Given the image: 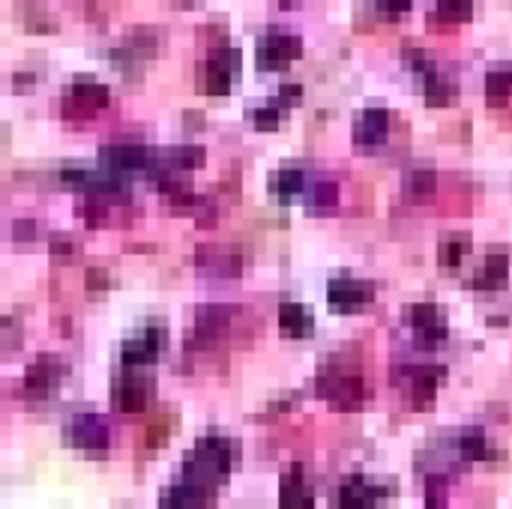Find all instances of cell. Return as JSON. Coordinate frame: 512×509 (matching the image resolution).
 Listing matches in <instances>:
<instances>
[{"mask_svg":"<svg viewBox=\"0 0 512 509\" xmlns=\"http://www.w3.org/2000/svg\"><path fill=\"white\" fill-rule=\"evenodd\" d=\"M303 189H306V174L300 168H282L270 177V192L279 195L282 201H291Z\"/></svg>","mask_w":512,"mask_h":509,"instance_id":"cell-29","label":"cell"},{"mask_svg":"<svg viewBox=\"0 0 512 509\" xmlns=\"http://www.w3.org/2000/svg\"><path fill=\"white\" fill-rule=\"evenodd\" d=\"M435 186H438V174H435L432 168H417V171H411V174H408V192H411L414 198H426V195H432V192H435Z\"/></svg>","mask_w":512,"mask_h":509,"instance_id":"cell-35","label":"cell"},{"mask_svg":"<svg viewBox=\"0 0 512 509\" xmlns=\"http://www.w3.org/2000/svg\"><path fill=\"white\" fill-rule=\"evenodd\" d=\"M234 309L231 306H219V303H210V306H201L195 312V324H192V333L186 339V351H207L213 348L216 342L225 339V333L231 330V321H234Z\"/></svg>","mask_w":512,"mask_h":509,"instance_id":"cell-8","label":"cell"},{"mask_svg":"<svg viewBox=\"0 0 512 509\" xmlns=\"http://www.w3.org/2000/svg\"><path fill=\"white\" fill-rule=\"evenodd\" d=\"M165 342H168V330L162 327V321H147L135 336H129L120 345L123 369H144V366H150L162 354Z\"/></svg>","mask_w":512,"mask_h":509,"instance_id":"cell-9","label":"cell"},{"mask_svg":"<svg viewBox=\"0 0 512 509\" xmlns=\"http://www.w3.org/2000/svg\"><path fill=\"white\" fill-rule=\"evenodd\" d=\"M512 99V63H504L486 75V102L492 108H504Z\"/></svg>","mask_w":512,"mask_h":509,"instance_id":"cell-25","label":"cell"},{"mask_svg":"<svg viewBox=\"0 0 512 509\" xmlns=\"http://www.w3.org/2000/svg\"><path fill=\"white\" fill-rule=\"evenodd\" d=\"M468 252H471V237H468V234L447 237V240L438 246V264L447 267V270H456V267H462V261L468 258Z\"/></svg>","mask_w":512,"mask_h":509,"instance_id":"cell-30","label":"cell"},{"mask_svg":"<svg viewBox=\"0 0 512 509\" xmlns=\"http://www.w3.org/2000/svg\"><path fill=\"white\" fill-rule=\"evenodd\" d=\"M213 504H216V489H207L186 477L165 486L159 495V509H207Z\"/></svg>","mask_w":512,"mask_h":509,"instance_id":"cell-19","label":"cell"},{"mask_svg":"<svg viewBox=\"0 0 512 509\" xmlns=\"http://www.w3.org/2000/svg\"><path fill=\"white\" fill-rule=\"evenodd\" d=\"M12 84H15V93H30L33 84H36V75L33 72H15L12 75Z\"/></svg>","mask_w":512,"mask_h":509,"instance_id":"cell-41","label":"cell"},{"mask_svg":"<svg viewBox=\"0 0 512 509\" xmlns=\"http://www.w3.org/2000/svg\"><path fill=\"white\" fill-rule=\"evenodd\" d=\"M300 99H303V87H300V84H282V90H279V96H276V102H279L285 111L294 108Z\"/></svg>","mask_w":512,"mask_h":509,"instance_id":"cell-39","label":"cell"},{"mask_svg":"<svg viewBox=\"0 0 512 509\" xmlns=\"http://www.w3.org/2000/svg\"><path fill=\"white\" fill-rule=\"evenodd\" d=\"M318 393L339 411H357L366 399V381L357 369H345V366H324L318 381H315Z\"/></svg>","mask_w":512,"mask_h":509,"instance_id":"cell-2","label":"cell"},{"mask_svg":"<svg viewBox=\"0 0 512 509\" xmlns=\"http://www.w3.org/2000/svg\"><path fill=\"white\" fill-rule=\"evenodd\" d=\"M405 324L426 345H438V342H444L450 336V324H447L444 312L435 303H414V306H408L405 309Z\"/></svg>","mask_w":512,"mask_h":509,"instance_id":"cell-18","label":"cell"},{"mask_svg":"<svg viewBox=\"0 0 512 509\" xmlns=\"http://www.w3.org/2000/svg\"><path fill=\"white\" fill-rule=\"evenodd\" d=\"M459 456L465 462H486V459H495L498 453L492 450V444H489L483 429H465L459 435Z\"/></svg>","mask_w":512,"mask_h":509,"instance_id":"cell-26","label":"cell"},{"mask_svg":"<svg viewBox=\"0 0 512 509\" xmlns=\"http://www.w3.org/2000/svg\"><path fill=\"white\" fill-rule=\"evenodd\" d=\"M195 267L216 279H234L243 273V252L228 243H201L195 249Z\"/></svg>","mask_w":512,"mask_h":509,"instance_id":"cell-14","label":"cell"},{"mask_svg":"<svg viewBox=\"0 0 512 509\" xmlns=\"http://www.w3.org/2000/svg\"><path fill=\"white\" fill-rule=\"evenodd\" d=\"M279 327H282V336H288V339H306L315 333V318L309 315V309L303 303H282Z\"/></svg>","mask_w":512,"mask_h":509,"instance_id":"cell-24","label":"cell"},{"mask_svg":"<svg viewBox=\"0 0 512 509\" xmlns=\"http://www.w3.org/2000/svg\"><path fill=\"white\" fill-rule=\"evenodd\" d=\"M372 300H375V285L366 282V279L339 276V279H333V282L327 285V303H330L333 312L351 315V312L366 309Z\"/></svg>","mask_w":512,"mask_h":509,"instance_id":"cell-16","label":"cell"},{"mask_svg":"<svg viewBox=\"0 0 512 509\" xmlns=\"http://www.w3.org/2000/svg\"><path fill=\"white\" fill-rule=\"evenodd\" d=\"M207 162V150L201 144H180L159 153V168L165 171H195Z\"/></svg>","mask_w":512,"mask_h":509,"instance_id":"cell-23","label":"cell"},{"mask_svg":"<svg viewBox=\"0 0 512 509\" xmlns=\"http://www.w3.org/2000/svg\"><path fill=\"white\" fill-rule=\"evenodd\" d=\"M282 114H285V108L273 99L270 105H264V108H255V111H252V126H255L258 132H273V129H279Z\"/></svg>","mask_w":512,"mask_h":509,"instance_id":"cell-34","label":"cell"},{"mask_svg":"<svg viewBox=\"0 0 512 509\" xmlns=\"http://www.w3.org/2000/svg\"><path fill=\"white\" fill-rule=\"evenodd\" d=\"M411 3H414V0H375V9H378L384 18L396 21V18H402V15L411 9Z\"/></svg>","mask_w":512,"mask_h":509,"instance_id":"cell-37","label":"cell"},{"mask_svg":"<svg viewBox=\"0 0 512 509\" xmlns=\"http://www.w3.org/2000/svg\"><path fill=\"white\" fill-rule=\"evenodd\" d=\"M471 18H474V0H438V9L429 18V27L432 24L435 27H441V24L456 27V24H465Z\"/></svg>","mask_w":512,"mask_h":509,"instance_id":"cell-27","label":"cell"},{"mask_svg":"<svg viewBox=\"0 0 512 509\" xmlns=\"http://www.w3.org/2000/svg\"><path fill=\"white\" fill-rule=\"evenodd\" d=\"M507 279H510V255H507V249L495 246V249H489L483 267L474 273L471 288L474 291H501V288H507Z\"/></svg>","mask_w":512,"mask_h":509,"instance_id":"cell-21","label":"cell"},{"mask_svg":"<svg viewBox=\"0 0 512 509\" xmlns=\"http://www.w3.org/2000/svg\"><path fill=\"white\" fill-rule=\"evenodd\" d=\"M426 509H450V480L444 474L426 480Z\"/></svg>","mask_w":512,"mask_h":509,"instance_id":"cell-32","label":"cell"},{"mask_svg":"<svg viewBox=\"0 0 512 509\" xmlns=\"http://www.w3.org/2000/svg\"><path fill=\"white\" fill-rule=\"evenodd\" d=\"M447 369L444 366H432V363H423V366H399L396 369V384H402L405 396L411 399L414 408H426L435 402V393H438V384L444 381Z\"/></svg>","mask_w":512,"mask_h":509,"instance_id":"cell-11","label":"cell"},{"mask_svg":"<svg viewBox=\"0 0 512 509\" xmlns=\"http://www.w3.org/2000/svg\"><path fill=\"white\" fill-rule=\"evenodd\" d=\"M390 135V111L366 108L354 123V144L357 147H378Z\"/></svg>","mask_w":512,"mask_h":509,"instance_id":"cell-22","label":"cell"},{"mask_svg":"<svg viewBox=\"0 0 512 509\" xmlns=\"http://www.w3.org/2000/svg\"><path fill=\"white\" fill-rule=\"evenodd\" d=\"M60 183L69 189H81L87 195H120L126 192V180L117 171H87V168H63Z\"/></svg>","mask_w":512,"mask_h":509,"instance_id":"cell-17","label":"cell"},{"mask_svg":"<svg viewBox=\"0 0 512 509\" xmlns=\"http://www.w3.org/2000/svg\"><path fill=\"white\" fill-rule=\"evenodd\" d=\"M111 102V93L99 81H72L60 96V114L63 120H90L99 111H105Z\"/></svg>","mask_w":512,"mask_h":509,"instance_id":"cell-7","label":"cell"},{"mask_svg":"<svg viewBox=\"0 0 512 509\" xmlns=\"http://www.w3.org/2000/svg\"><path fill=\"white\" fill-rule=\"evenodd\" d=\"M66 372H69V366H66L63 357H57V354H39V357L24 369V378H21V384H18L21 399L39 402V399L54 396L57 387H60V381L66 378Z\"/></svg>","mask_w":512,"mask_h":509,"instance_id":"cell-4","label":"cell"},{"mask_svg":"<svg viewBox=\"0 0 512 509\" xmlns=\"http://www.w3.org/2000/svg\"><path fill=\"white\" fill-rule=\"evenodd\" d=\"M402 57H405V63L423 78L426 105H432V108H447V105H453V102L459 99V87H456L453 81H447V78L438 72L435 60H432L423 48L411 45V48L402 51Z\"/></svg>","mask_w":512,"mask_h":509,"instance_id":"cell-5","label":"cell"},{"mask_svg":"<svg viewBox=\"0 0 512 509\" xmlns=\"http://www.w3.org/2000/svg\"><path fill=\"white\" fill-rule=\"evenodd\" d=\"M300 57H303V39L294 36V33L276 30V27H270V30L258 39V48H255V60H258V69H261V72L285 69L288 63H294V60H300Z\"/></svg>","mask_w":512,"mask_h":509,"instance_id":"cell-10","label":"cell"},{"mask_svg":"<svg viewBox=\"0 0 512 509\" xmlns=\"http://www.w3.org/2000/svg\"><path fill=\"white\" fill-rule=\"evenodd\" d=\"M63 438L66 444L78 447V450H90V453H102L108 447V423L99 414H75L66 420L63 426Z\"/></svg>","mask_w":512,"mask_h":509,"instance_id":"cell-15","label":"cell"},{"mask_svg":"<svg viewBox=\"0 0 512 509\" xmlns=\"http://www.w3.org/2000/svg\"><path fill=\"white\" fill-rule=\"evenodd\" d=\"M105 168L117 171V174H138V171H153L156 162H159V153L144 147V144H105L99 150Z\"/></svg>","mask_w":512,"mask_h":509,"instance_id":"cell-13","label":"cell"},{"mask_svg":"<svg viewBox=\"0 0 512 509\" xmlns=\"http://www.w3.org/2000/svg\"><path fill=\"white\" fill-rule=\"evenodd\" d=\"M237 75H240V51L222 42L198 66V90L207 96H228Z\"/></svg>","mask_w":512,"mask_h":509,"instance_id":"cell-3","label":"cell"},{"mask_svg":"<svg viewBox=\"0 0 512 509\" xmlns=\"http://www.w3.org/2000/svg\"><path fill=\"white\" fill-rule=\"evenodd\" d=\"M84 285H87V291H105V288L111 285L108 270H102V267H90V270L84 273Z\"/></svg>","mask_w":512,"mask_h":509,"instance_id":"cell-38","label":"cell"},{"mask_svg":"<svg viewBox=\"0 0 512 509\" xmlns=\"http://www.w3.org/2000/svg\"><path fill=\"white\" fill-rule=\"evenodd\" d=\"M156 381L144 369H123L111 384V405L120 414H141L153 399Z\"/></svg>","mask_w":512,"mask_h":509,"instance_id":"cell-6","label":"cell"},{"mask_svg":"<svg viewBox=\"0 0 512 509\" xmlns=\"http://www.w3.org/2000/svg\"><path fill=\"white\" fill-rule=\"evenodd\" d=\"M174 423H177V417L174 414H156L147 426H144V438H141V444L147 447V450H159L171 435H174Z\"/></svg>","mask_w":512,"mask_h":509,"instance_id":"cell-31","label":"cell"},{"mask_svg":"<svg viewBox=\"0 0 512 509\" xmlns=\"http://www.w3.org/2000/svg\"><path fill=\"white\" fill-rule=\"evenodd\" d=\"M51 255H54L57 264H75L81 258V246L66 240V237H54L51 240Z\"/></svg>","mask_w":512,"mask_h":509,"instance_id":"cell-36","label":"cell"},{"mask_svg":"<svg viewBox=\"0 0 512 509\" xmlns=\"http://www.w3.org/2000/svg\"><path fill=\"white\" fill-rule=\"evenodd\" d=\"M339 204V183L330 177H318L309 189V210L312 213H333Z\"/></svg>","mask_w":512,"mask_h":509,"instance_id":"cell-28","label":"cell"},{"mask_svg":"<svg viewBox=\"0 0 512 509\" xmlns=\"http://www.w3.org/2000/svg\"><path fill=\"white\" fill-rule=\"evenodd\" d=\"M108 204H105V195H87L84 201H81V219L90 225V228H99V225H105L108 222Z\"/></svg>","mask_w":512,"mask_h":509,"instance_id":"cell-33","label":"cell"},{"mask_svg":"<svg viewBox=\"0 0 512 509\" xmlns=\"http://www.w3.org/2000/svg\"><path fill=\"white\" fill-rule=\"evenodd\" d=\"M33 237H36L33 219H15L12 222V240H33Z\"/></svg>","mask_w":512,"mask_h":509,"instance_id":"cell-40","label":"cell"},{"mask_svg":"<svg viewBox=\"0 0 512 509\" xmlns=\"http://www.w3.org/2000/svg\"><path fill=\"white\" fill-rule=\"evenodd\" d=\"M279 507L282 509H312L315 507V492L306 483V471L303 465H291L282 474L279 483Z\"/></svg>","mask_w":512,"mask_h":509,"instance_id":"cell-20","label":"cell"},{"mask_svg":"<svg viewBox=\"0 0 512 509\" xmlns=\"http://www.w3.org/2000/svg\"><path fill=\"white\" fill-rule=\"evenodd\" d=\"M234 456H237V447L231 438L225 435H204L195 441V447L183 456V474L186 480L192 483H201L207 489H219L228 474H231V465H234Z\"/></svg>","mask_w":512,"mask_h":509,"instance_id":"cell-1","label":"cell"},{"mask_svg":"<svg viewBox=\"0 0 512 509\" xmlns=\"http://www.w3.org/2000/svg\"><path fill=\"white\" fill-rule=\"evenodd\" d=\"M393 486L375 483L363 474H351L333 495V507L336 509H375L381 507L390 498Z\"/></svg>","mask_w":512,"mask_h":509,"instance_id":"cell-12","label":"cell"}]
</instances>
